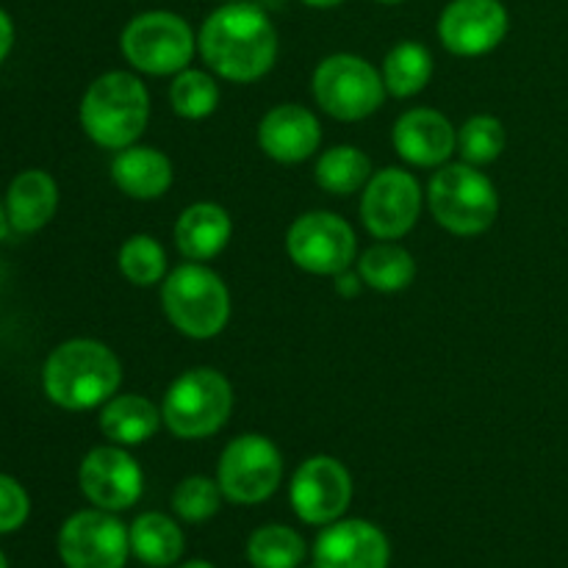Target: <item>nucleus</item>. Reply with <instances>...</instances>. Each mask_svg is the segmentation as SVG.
Instances as JSON below:
<instances>
[{"label":"nucleus","mask_w":568,"mask_h":568,"mask_svg":"<svg viewBox=\"0 0 568 568\" xmlns=\"http://www.w3.org/2000/svg\"><path fill=\"white\" fill-rule=\"evenodd\" d=\"M200 55L220 78L253 83L277 61V31L261 6L233 0L211 11L197 37Z\"/></svg>","instance_id":"obj_1"},{"label":"nucleus","mask_w":568,"mask_h":568,"mask_svg":"<svg viewBox=\"0 0 568 568\" xmlns=\"http://www.w3.org/2000/svg\"><path fill=\"white\" fill-rule=\"evenodd\" d=\"M122 383L114 349L94 338H70L48 355L42 386L50 403L64 410H92L105 405Z\"/></svg>","instance_id":"obj_2"},{"label":"nucleus","mask_w":568,"mask_h":568,"mask_svg":"<svg viewBox=\"0 0 568 568\" xmlns=\"http://www.w3.org/2000/svg\"><path fill=\"white\" fill-rule=\"evenodd\" d=\"M150 122L148 87L131 72H105L94 78L81 100V128L105 150L136 144Z\"/></svg>","instance_id":"obj_3"},{"label":"nucleus","mask_w":568,"mask_h":568,"mask_svg":"<svg viewBox=\"0 0 568 568\" xmlns=\"http://www.w3.org/2000/svg\"><path fill=\"white\" fill-rule=\"evenodd\" d=\"M161 305L178 333L189 338H214L231 320V292L209 266L189 261L175 266L161 283Z\"/></svg>","instance_id":"obj_4"},{"label":"nucleus","mask_w":568,"mask_h":568,"mask_svg":"<svg viewBox=\"0 0 568 568\" xmlns=\"http://www.w3.org/2000/svg\"><path fill=\"white\" fill-rule=\"evenodd\" d=\"M427 203L438 225L455 236H480L499 214V194L491 178L466 161L438 166L427 186Z\"/></svg>","instance_id":"obj_5"},{"label":"nucleus","mask_w":568,"mask_h":568,"mask_svg":"<svg viewBox=\"0 0 568 568\" xmlns=\"http://www.w3.org/2000/svg\"><path fill=\"white\" fill-rule=\"evenodd\" d=\"M231 383L211 366H197L175 377L161 403L166 430L183 442H200L220 433L231 419Z\"/></svg>","instance_id":"obj_6"},{"label":"nucleus","mask_w":568,"mask_h":568,"mask_svg":"<svg viewBox=\"0 0 568 568\" xmlns=\"http://www.w3.org/2000/svg\"><path fill=\"white\" fill-rule=\"evenodd\" d=\"M122 55L148 75H178L197 50L192 26L172 11H144L133 17L120 37Z\"/></svg>","instance_id":"obj_7"},{"label":"nucleus","mask_w":568,"mask_h":568,"mask_svg":"<svg viewBox=\"0 0 568 568\" xmlns=\"http://www.w3.org/2000/svg\"><path fill=\"white\" fill-rule=\"evenodd\" d=\"M386 94L383 75L361 55H327L314 70V98L333 120H366L381 109Z\"/></svg>","instance_id":"obj_8"},{"label":"nucleus","mask_w":568,"mask_h":568,"mask_svg":"<svg viewBox=\"0 0 568 568\" xmlns=\"http://www.w3.org/2000/svg\"><path fill=\"white\" fill-rule=\"evenodd\" d=\"M216 483L227 503H266L283 483L281 449L261 433H244L233 438L216 464Z\"/></svg>","instance_id":"obj_9"},{"label":"nucleus","mask_w":568,"mask_h":568,"mask_svg":"<svg viewBox=\"0 0 568 568\" xmlns=\"http://www.w3.org/2000/svg\"><path fill=\"white\" fill-rule=\"evenodd\" d=\"M286 253L303 272L336 277L353 266L358 239L353 225L333 211L297 216L286 233Z\"/></svg>","instance_id":"obj_10"},{"label":"nucleus","mask_w":568,"mask_h":568,"mask_svg":"<svg viewBox=\"0 0 568 568\" xmlns=\"http://www.w3.org/2000/svg\"><path fill=\"white\" fill-rule=\"evenodd\" d=\"M59 558L67 568H125L131 532L109 510H78L59 530Z\"/></svg>","instance_id":"obj_11"},{"label":"nucleus","mask_w":568,"mask_h":568,"mask_svg":"<svg viewBox=\"0 0 568 568\" xmlns=\"http://www.w3.org/2000/svg\"><path fill=\"white\" fill-rule=\"evenodd\" d=\"M422 214V186L410 172L386 166L375 172L364 186L361 220L366 231L383 242H397L408 236Z\"/></svg>","instance_id":"obj_12"},{"label":"nucleus","mask_w":568,"mask_h":568,"mask_svg":"<svg viewBox=\"0 0 568 568\" xmlns=\"http://www.w3.org/2000/svg\"><path fill=\"white\" fill-rule=\"evenodd\" d=\"M288 499L300 521L327 527L342 519L353 503V475L342 460L331 455H314L294 471Z\"/></svg>","instance_id":"obj_13"},{"label":"nucleus","mask_w":568,"mask_h":568,"mask_svg":"<svg viewBox=\"0 0 568 568\" xmlns=\"http://www.w3.org/2000/svg\"><path fill=\"white\" fill-rule=\"evenodd\" d=\"M78 486L94 508L120 514L142 499L144 475L136 458L125 447L114 444V447H94L92 453L83 455Z\"/></svg>","instance_id":"obj_14"},{"label":"nucleus","mask_w":568,"mask_h":568,"mask_svg":"<svg viewBox=\"0 0 568 568\" xmlns=\"http://www.w3.org/2000/svg\"><path fill=\"white\" fill-rule=\"evenodd\" d=\"M510 17L503 0H453L438 17V39L453 55H486L508 37Z\"/></svg>","instance_id":"obj_15"},{"label":"nucleus","mask_w":568,"mask_h":568,"mask_svg":"<svg viewBox=\"0 0 568 568\" xmlns=\"http://www.w3.org/2000/svg\"><path fill=\"white\" fill-rule=\"evenodd\" d=\"M316 568H388L392 544L386 532L366 519H338L314 544Z\"/></svg>","instance_id":"obj_16"},{"label":"nucleus","mask_w":568,"mask_h":568,"mask_svg":"<svg viewBox=\"0 0 568 568\" xmlns=\"http://www.w3.org/2000/svg\"><path fill=\"white\" fill-rule=\"evenodd\" d=\"M322 125L300 103H281L258 122V148L277 164H303L320 150Z\"/></svg>","instance_id":"obj_17"},{"label":"nucleus","mask_w":568,"mask_h":568,"mask_svg":"<svg viewBox=\"0 0 568 568\" xmlns=\"http://www.w3.org/2000/svg\"><path fill=\"white\" fill-rule=\"evenodd\" d=\"M394 150L414 166H444L458 150V131L436 109H410L394 122Z\"/></svg>","instance_id":"obj_18"},{"label":"nucleus","mask_w":568,"mask_h":568,"mask_svg":"<svg viewBox=\"0 0 568 568\" xmlns=\"http://www.w3.org/2000/svg\"><path fill=\"white\" fill-rule=\"evenodd\" d=\"M111 178L116 189L133 200H159L170 192L175 181L170 155L144 144H131L125 150H116L111 161Z\"/></svg>","instance_id":"obj_19"},{"label":"nucleus","mask_w":568,"mask_h":568,"mask_svg":"<svg viewBox=\"0 0 568 568\" xmlns=\"http://www.w3.org/2000/svg\"><path fill=\"white\" fill-rule=\"evenodd\" d=\"M233 233L231 214L216 203H194L178 216L175 244L183 258L203 261L216 258L227 247Z\"/></svg>","instance_id":"obj_20"},{"label":"nucleus","mask_w":568,"mask_h":568,"mask_svg":"<svg viewBox=\"0 0 568 568\" xmlns=\"http://www.w3.org/2000/svg\"><path fill=\"white\" fill-rule=\"evenodd\" d=\"M59 209V186L44 170H26L9 183L6 214L17 233H37L48 225Z\"/></svg>","instance_id":"obj_21"},{"label":"nucleus","mask_w":568,"mask_h":568,"mask_svg":"<svg viewBox=\"0 0 568 568\" xmlns=\"http://www.w3.org/2000/svg\"><path fill=\"white\" fill-rule=\"evenodd\" d=\"M164 416L155 408L153 399L142 394H114L100 410V430L111 444L120 447H139L155 436Z\"/></svg>","instance_id":"obj_22"},{"label":"nucleus","mask_w":568,"mask_h":568,"mask_svg":"<svg viewBox=\"0 0 568 568\" xmlns=\"http://www.w3.org/2000/svg\"><path fill=\"white\" fill-rule=\"evenodd\" d=\"M131 555L150 568H170L183 558L186 538L166 514H142L131 525Z\"/></svg>","instance_id":"obj_23"},{"label":"nucleus","mask_w":568,"mask_h":568,"mask_svg":"<svg viewBox=\"0 0 568 568\" xmlns=\"http://www.w3.org/2000/svg\"><path fill=\"white\" fill-rule=\"evenodd\" d=\"M358 275L364 281V286L383 294H394L403 292V288H408L414 283L416 261L403 244L381 242L361 255Z\"/></svg>","instance_id":"obj_24"},{"label":"nucleus","mask_w":568,"mask_h":568,"mask_svg":"<svg viewBox=\"0 0 568 568\" xmlns=\"http://www.w3.org/2000/svg\"><path fill=\"white\" fill-rule=\"evenodd\" d=\"M316 183L327 194L347 197V194L361 192L372 178V161L364 150L353 144H338V148L325 150L316 161Z\"/></svg>","instance_id":"obj_25"},{"label":"nucleus","mask_w":568,"mask_h":568,"mask_svg":"<svg viewBox=\"0 0 568 568\" xmlns=\"http://www.w3.org/2000/svg\"><path fill=\"white\" fill-rule=\"evenodd\" d=\"M433 55L419 42H399L383 61V83L394 98H414L430 83Z\"/></svg>","instance_id":"obj_26"},{"label":"nucleus","mask_w":568,"mask_h":568,"mask_svg":"<svg viewBox=\"0 0 568 568\" xmlns=\"http://www.w3.org/2000/svg\"><path fill=\"white\" fill-rule=\"evenodd\" d=\"M305 558V538L286 525H264L247 538V560L253 568H303Z\"/></svg>","instance_id":"obj_27"},{"label":"nucleus","mask_w":568,"mask_h":568,"mask_svg":"<svg viewBox=\"0 0 568 568\" xmlns=\"http://www.w3.org/2000/svg\"><path fill=\"white\" fill-rule=\"evenodd\" d=\"M170 105L183 120H205L220 105V83L209 72L186 67L170 83Z\"/></svg>","instance_id":"obj_28"},{"label":"nucleus","mask_w":568,"mask_h":568,"mask_svg":"<svg viewBox=\"0 0 568 568\" xmlns=\"http://www.w3.org/2000/svg\"><path fill=\"white\" fill-rule=\"evenodd\" d=\"M116 261H120L122 277L133 286H155V283H164V277L170 275L164 247L148 233H136V236L125 239Z\"/></svg>","instance_id":"obj_29"},{"label":"nucleus","mask_w":568,"mask_h":568,"mask_svg":"<svg viewBox=\"0 0 568 568\" xmlns=\"http://www.w3.org/2000/svg\"><path fill=\"white\" fill-rule=\"evenodd\" d=\"M505 144H508V133H505L503 120L494 114L469 116L458 131V153L471 166H486L497 161Z\"/></svg>","instance_id":"obj_30"},{"label":"nucleus","mask_w":568,"mask_h":568,"mask_svg":"<svg viewBox=\"0 0 568 568\" xmlns=\"http://www.w3.org/2000/svg\"><path fill=\"white\" fill-rule=\"evenodd\" d=\"M222 499L225 494H222L220 483L203 475H192L181 480V486L172 494V510L178 514V519L189 521V525H203L220 514Z\"/></svg>","instance_id":"obj_31"},{"label":"nucleus","mask_w":568,"mask_h":568,"mask_svg":"<svg viewBox=\"0 0 568 568\" xmlns=\"http://www.w3.org/2000/svg\"><path fill=\"white\" fill-rule=\"evenodd\" d=\"M31 514V499L26 488L9 475H0V532L20 530Z\"/></svg>","instance_id":"obj_32"},{"label":"nucleus","mask_w":568,"mask_h":568,"mask_svg":"<svg viewBox=\"0 0 568 568\" xmlns=\"http://www.w3.org/2000/svg\"><path fill=\"white\" fill-rule=\"evenodd\" d=\"M11 44H14V22H11V17L0 9V61L9 55Z\"/></svg>","instance_id":"obj_33"},{"label":"nucleus","mask_w":568,"mask_h":568,"mask_svg":"<svg viewBox=\"0 0 568 568\" xmlns=\"http://www.w3.org/2000/svg\"><path fill=\"white\" fill-rule=\"evenodd\" d=\"M361 286H364V281H361V275H353V272H342V275H336V288L342 297H355V294L361 292Z\"/></svg>","instance_id":"obj_34"},{"label":"nucleus","mask_w":568,"mask_h":568,"mask_svg":"<svg viewBox=\"0 0 568 568\" xmlns=\"http://www.w3.org/2000/svg\"><path fill=\"white\" fill-rule=\"evenodd\" d=\"M9 214H6V203L3 200H0V242H3L6 239V233H9Z\"/></svg>","instance_id":"obj_35"},{"label":"nucleus","mask_w":568,"mask_h":568,"mask_svg":"<svg viewBox=\"0 0 568 568\" xmlns=\"http://www.w3.org/2000/svg\"><path fill=\"white\" fill-rule=\"evenodd\" d=\"M305 6H314V9H333V6L344 3V0H300Z\"/></svg>","instance_id":"obj_36"},{"label":"nucleus","mask_w":568,"mask_h":568,"mask_svg":"<svg viewBox=\"0 0 568 568\" xmlns=\"http://www.w3.org/2000/svg\"><path fill=\"white\" fill-rule=\"evenodd\" d=\"M178 568H216V566L209 564V560H189V564H183Z\"/></svg>","instance_id":"obj_37"},{"label":"nucleus","mask_w":568,"mask_h":568,"mask_svg":"<svg viewBox=\"0 0 568 568\" xmlns=\"http://www.w3.org/2000/svg\"><path fill=\"white\" fill-rule=\"evenodd\" d=\"M377 3H388V6H394V3H403V0H377Z\"/></svg>","instance_id":"obj_38"},{"label":"nucleus","mask_w":568,"mask_h":568,"mask_svg":"<svg viewBox=\"0 0 568 568\" xmlns=\"http://www.w3.org/2000/svg\"><path fill=\"white\" fill-rule=\"evenodd\" d=\"M0 568H9V564H6V555L0 552Z\"/></svg>","instance_id":"obj_39"},{"label":"nucleus","mask_w":568,"mask_h":568,"mask_svg":"<svg viewBox=\"0 0 568 568\" xmlns=\"http://www.w3.org/2000/svg\"><path fill=\"white\" fill-rule=\"evenodd\" d=\"M225 3H233V0H225Z\"/></svg>","instance_id":"obj_40"},{"label":"nucleus","mask_w":568,"mask_h":568,"mask_svg":"<svg viewBox=\"0 0 568 568\" xmlns=\"http://www.w3.org/2000/svg\"><path fill=\"white\" fill-rule=\"evenodd\" d=\"M311 568H316V566H314V564H311Z\"/></svg>","instance_id":"obj_41"}]
</instances>
